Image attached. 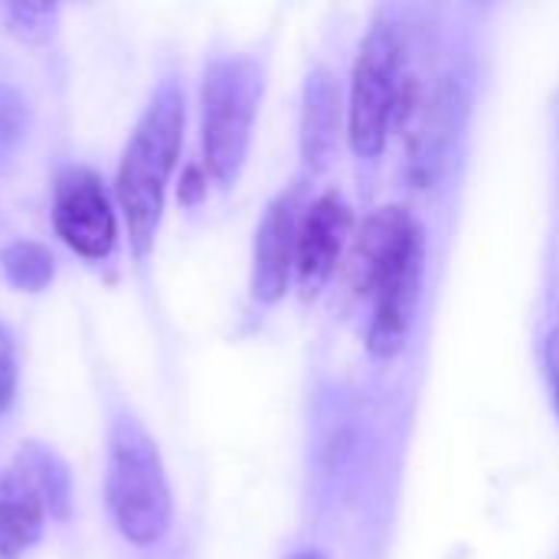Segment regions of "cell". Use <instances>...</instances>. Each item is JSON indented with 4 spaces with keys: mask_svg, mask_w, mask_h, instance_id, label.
<instances>
[{
    "mask_svg": "<svg viewBox=\"0 0 559 559\" xmlns=\"http://www.w3.org/2000/svg\"><path fill=\"white\" fill-rule=\"evenodd\" d=\"M183 88L177 82H164L147 111L141 115L124 157L118 164V203L128 219L131 249L138 259H144L154 246L160 216H164V197L167 183L174 177L180 144H183Z\"/></svg>",
    "mask_w": 559,
    "mask_h": 559,
    "instance_id": "cell-1",
    "label": "cell"
},
{
    "mask_svg": "<svg viewBox=\"0 0 559 559\" xmlns=\"http://www.w3.org/2000/svg\"><path fill=\"white\" fill-rule=\"evenodd\" d=\"M105 498L121 537L138 547L157 544L174 514L167 472L157 442L131 416H121L108 436V475Z\"/></svg>",
    "mask_w": 559,
    "mask_h": 559,
    "instance_id": "cell-2",
    "label": "cell"
},
{
    "mask_svg": "<svg viewBox=\"0 0 559 559\" xmlns=\"http://www.w3.org/2000/svg\"><path fill=\"white\" fill-rule=\"evenodd\" d=\"M262 88L265 72L255 59H213L203 72V164L223 190L246 167Z\"/></svg>",
    "mask_w": 559,
    "mask_h": 559,
    "instance_id": "cell-3",
    "label": "cell"
},
{
    "mask_svg": "<svg viewBox=\"0 0 559 559\" xmlns=\"http://www.w3.org/2000/svg\"><path fill=\"white\" fill-rule=\"evenodd\" d=\"M400 88H403V46L396 26L380 20L364 36L350 72L347 138L360 157L373 160L383 154L386 138L396 124Z\"/></svg>",
    "mask_w": 559,
    "mask_h": 559,
    "instance_id": "cell-4",
    "label": "cell"
},
{
    "mask_svg": "<svg viewBox=\"0 0 559 559\" xmlns=\"http://www.w3.org/2000/svg\"><path fill=\"white\" fill-rule=\"evenodd\" d=\"M426 272V233L419 229L370 282L367 295L373 301L367 344L377 357H393L406 347L416 321Z\"/></svg>",
    "mask_w": 559,
    "mask_h": 559,
    "instance_id": "cell-5",
    "label": "cell"
},
{
    "mask_svg": "<svg viewBox=\"0 0 559 559\" xmlns=\"http://www.w3.org/2000/svg\"><path fill=\"white\" fill-rule=\"evenodd\" d=\"M52 223L59 239L82 259H108L118 239V219L102 177L69 164L52 183Z\"/></svg>",
    "mask_w": 559,
    "mask_h": 559,
    "instance_id": "cell-6",
    "label": "cell"
},
{
    "mask_svg": "<svg viewBox=\"0 0 559 559\" xmlns=\"http://www.w3.org/2000/svg\"><path fill=\"white\" fill-rule=\"evenodd\" d=\"M354 233V210L337 190H328L305 206L295 246V282L305 295H318L328 285L350 249Z\"/></svg>",
    "mask_w": 559,
    "mask_h": 559,
    "instance_id": "cell-7",
    "label": "cell"
},
{
    "mask_svg": "<svg viewBox=\"0 0 559 559\" xmlns=\"http://www.w3.org/2000/svg\"><path fill=\"white\" fill-rule=\"evenodd\" d=\"M301 193L298 187L275 197L255 229L252 246V298L259 305H275L285 298L295 278V246L301 223Z\"/></svg>",
    "mask_w": 559,
    "mask_h": 559,
    "instance_id": "cell-8",
    "label": "cell"
},
{
    "mask_svg": "<svg viewBox=\"0 0 559 559\" xmlns=\"http://www.w3.org/2000/svg\"><path fill=\"white\" fill-rule=\"evenodd\" d=\"M347 134L344 95L328 66H318L301 92V160L308 174H321L334 164Z\"/></svg>",
    "mask_w": 559,
    "mask_h": 559,
    "instance_id": "cell-9",
    "label": "cell"
},
{
    "mask_svg": "<svg viewBox=\"0 0 559 559\" xmlns=\"http://www.w3.org/2000/svg\"><path fill=\"white\" fill-rule=\"evenodd\" d=\"M46 524V504L29 478L13 468L0 475V559H20L39 537Z\"/></svg>",
    "mask_w": 559,
    "mask_h": 559,
    "instance_id": "cell-10",
    "label": "cell"
},
{
    "mask_svg": "<svg viewBox=\"0 0 559 559\" xmlns=\"http://www.w3.org/2000/svg\"><path fill=\"white\" fill-rule=\"evenodd\" d=\"M16 468L29 478V485L39 491L46 511L59 521L69 518L72 511V478L69 468L59 462L56 452H49L39 442H26L16 455Z\"/></svg>",
    "mask_w": 559,
    "mask_h": 559,
    "instance_id": "cell-11",
    "label": "cell"
},
{
    "mask_svg": "<svg viewBox=\"0 0 559 559\" xmlns=\"http://www.w3.org/2000/svg\"><path fill=\"white\" fill-rule=\"evenodd\" d=\"M0 269L7 282L20 292H43L56 275V259L39 242H10L0 249Z\"/></svg>",
    "mask_w": 559,
    "mask_h": 559,
    "instance_id": "cell-12",
    "label": "cell"
},
{
    "mask_svg": "<svg viewBox=\"0 0 559 559\" xmlns=\"http://www.w3.org/2000/svg\"><path fill=\"white\" fill-rule=\"evenodd\" d=\"M0 13H3L7 26L16 36L36 43V39H46L52 33V23L59 16V7H49V3H3Z\"/></svg>",
    "mask_w": 559,
    "mask_h": 559,
    "instance_id": "cell-13",
    "label": "cell"
},
{
    "mask_svg": "<svg viewBox=\"0 0 559 559\" xmlns=\"http://www.w3.org/2000/svg\"><path fill=\"white\" fill-rule=\"evenodd\" d=\"M26 124H29L26 98L13 85H3L0 82V160L7 154H13V147L23 141Z\"/></svg>",
    "mask_w": 559,
    "mask_h": 559,
    "instance_id": "cell-14",
    "label": "cell"
},
{
    "mask_svg": "<svg viewBox=\"0 0 559 559\" xmlns=\"http://www.w3.org/2000/svg\"><path fill=\"white\" fill-rule=\"evenodd\" d=\"M16 396V354H13V341L0 324V416L10 409Z\"/></svg>",
    "mask_w": 559,
    "mask_h": 559,
    "instance_id": "cell-15",
    "label": "cell"
},
{
    "mask_svg": "<svg viewBox=\"0 0 559 559\" xmlns=\"http://www.w3.org/2000/svg\"><path fill=\"white\" fill-rule=\"evenodd\" d=\"M206 193V174L193 164L187 167L183 180H180V203H197Z\"/></svg>",
    "mask_w": 559,
    "mask_h": 559,
    "instance_id": "cell-16",
    "label": "cell"
},
{
    "mask_svg": "<svg viewBox=\"0 0 559 559\" xmlns=\"http://www.w3.org/2000/svg\"><path fill=\"white\" fill-rule=\"evenodd\" d=\"M544 357H547V373H550V390H554V403H557L559 413V328L547 337V347H544Z\"/></svg>",
    "mask_w": 559,
    "mask_h": 559,
    "instance_id": "cell-17",
    "label": "cell"
},
{
    "mask_svg": "<svg viewBox=\"0 0 559 559\" xmlns=\"http://www.w3.org/2000/svg\"><path fill=\"white\" fill-rule=\"evenodd\" d=\"M288 559H324L318 550H298V554H292Z\"/></svg>",
    "mask_w": 559,
    "mask_h": 559,
    "instance_id": "cell-18",
    "label": "cell"
}]
</instances>
